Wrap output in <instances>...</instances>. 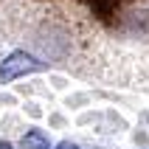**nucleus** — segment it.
Here are the masks:
<instances>
[{
  "label": "nucleus",
  "instance_id": "nucleus-2",
  "mask_svg": "<svg viewBox=\"0 0 149 149\" xmlns=\"http://www.w3.org/2000/svg\"><path fill=\"white\" fill-rule=\"evenodd\" d=\"M23 149H48V138H45L40 130H31V132H25V138H23Z\"/></svg>",
  "mask_w": 149,
  "mask_h": 149
},
{
  "label": "nucleus",
  "instance_id": "nucleus-3",
  "mask_svg": "<svg viewBox=\"0 0 149 149\" xmlns=\"http://www.w3.org/2000/svg\"><path fill=\"white\" fill-rule=\"evenodd\" d=\"M56 149H79V146H76V143H70V141H62Z\"/></svg>",
  "mask_w": 149,
  "mask_h": 149
},
{
  "label": "nucleus",
  "instance_id": "nucleus-1",
  "mask_svg": "<svg viewBox=\"0 0 149 149\" xmlns=\"http://www.w3.org/2000/svg\"><path fill=\"white\" fill-rule=\"evenodd\" d=\"M40 62L31 56V54H25V51H14V54H8L3 62H0V79L3 82H14L17 76H25V73H34V70H40Z\"/></svg>",
  "mask_w": 149,
  "mask_h": 149
},
{
  "label": "nucleus",
  "instance_id": "nucleus-4",
  "mask_svg": "<svg viewBox=\"0 0 149 149\" xmlns=\"http://www.w3.org/2000/svg\"><path fill=\"white\" fill-rule=\"evenodd\" d=\"M0 149H11V143H8V141H3V143H0Z\"/></svg>",
  "mask_w": 149,
  "mask_h": 149
}]
</instances>
